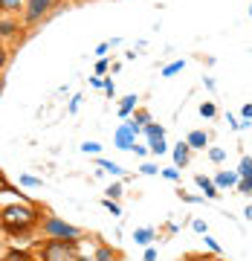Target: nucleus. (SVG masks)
I'll return each mask as SVG.
<instances>
[{
	"mask_svg": "<svg viewBox=\"0 0 252 261\" xmlns=\"http://www.w3.org/2000/svg\"><path fill=\"white\" fill-rule=\"evenodd\" d=\"M41 206L35 203H9L0 209V229L9 238H29L41 226Z\"/></svg>",
	"mask_w": 252,
	"mask_h": 261,
	"instance_id": "nucleus-1",
	"label": "nucleus"
},
{
	"mask_svg": "<svg viewBox=\"0 0 252 261\" xmlns=\"http://www.w3.org/2000/svg\"><path fill=\"white\" fill-rule=\"evenodd\" d=\"M35 255L44 261H78L81 250H78V241H73V238H47L35 250Z\"/></svg>",
	"mask_w": 252,
	"mask_h": 261,
	"instance_id": "nucleus-2",
	"label": "nucleus"
},
{
	"mask_svg": "<svg viewBox=\"0 0 252 261\" xmlns=\"http://www.w3.org/2000/svg\"><path fill=\"white\" fill-rule=\"evenodd\" d=\"M38 229H41L44 238H73V241H81L84 238V229L67 224V221H61V218H55V215H49V212H44Z\"/></svg>",
	"mask_w": 252,
	"mask_h": 261,
	"instance_id": "nucleus-3",
	"label": "nucleus"
},
{
	"mask_svg": "<svg viewBox=\"0 0 252 261\" xmlns=\"http://www.w3.org/2000/svg\"><path fill=\"white\" fill-rule=\"evenodd\" d=\"M61 0H23V27H38L44 18H49Z\"/></svg>",
	"mask_w": 252,
	"mask_h": 261,
	"instance_id": "nucleus-4",
	"label": "nucleus"
},
{
	"mask_svg": "<svg viewBox=\"0 0 252 261\" xmlns=\"http://www.w3.org/2000/svg\"><path fill=\"white\" fill-rule=\"evenodd\" d=\"M142 134V125H136V122H125V125H119L116 128V134H113V142H116V148L119 151H133V145H136V137Z\"/></svg>",
	"mask_w": 252,
	"mask_h": 261,
	"instance_id": "nucleus-5",
	"label": "nucleus"
},
{
	"mask_svg": "<svg viewBox=\"0 0 252 261\" xmlns=\"http://www.w3.org/2000/svg\"><path fill=\"white\" fill-rule=\"evenodd\" d=\"M20 32V23L12 15H0V41H6V38H15Z\"/></svg>",
	"mask_w": 252,
	"mask_h": 261,
	"instance_id": "nucleus-6",
	"label": "nucleus"
},
{
	"mask_svg": "<svg viewBox=\"0 0 252 261\" xmlns=\"http://www.w3.org/2000/svg\"><path fill=\"white\" fill-rule=\"evenodd\" d=\"M194 183L200 189H203V195L209 197V200H215V197H220V189H217V183L212 177H206V174H197L194 177Z\"/></svg>",
	"mask_w": 252,
	"mask_h": 261,
	"instance_id": "nucleus-7",
	"label": "nucleus"
},
{
	"mask_svg": "<svg viewBox=\"0 0 252 261\" xmlns=\"http://www.w3.org/2000/svg\"><path fill=\"white\" fill-rule=\"evenodd\" d=\"M188 160H191V145H188V142H177V145H174V166L186 168Z\"/></svg>",
	"mask_w": 252,
	"mask_h": 261,
	"instance_id": "nucleus-8",
	"label": "nucleus"
},
{
	"mask_svg": "<svg viewBox=\"0 0 252 261\" xmlns=\"http://www.w3.org/2000/svg\"><path fill=\"white\" fill-rule=\"evenodd\" d=\"M238 180H241L238 171H217V174H215L217 189H232V186H238Z\"/></svg>",
	"mask_w": 252,
	"mask_h": 261,
	"instance_id": "nucleus-9",
	"label": "nucleus"
},
{
	"mask_svg": "<svg viewBox=\"0 0 252 261\" xmlns=\"http://www.w3.org/2000/svg\"><path fill=\"white\" fill-rule=\"evenodd\" d=\"M136 105H139V96H136V93H128V96L119 102V116H122V119H128V116L136 111Z\"/></svg>",
	"mask_w": 252,
	"mask_h": 261,
	"instance_id": "nucleus-10",
	"label": "nucleus"
},
{
	"mask_svg": "<svg viewBox=\"0 0 252 261\" xmlns=\"http://www.w3.org/2000/svg\"><path fill=\"white\" fill-rule=\"evenodd\" d=\"M186 142L191 145V151L194 148L206 151V145H209V134H206V130H191V134L186 137Z\"/></svg>",
	"mask_w": 252,
	"mask_h": 261,
	"instance_id": "nucleus-11",
	"label": "nucleus"
},
{
	"mask_svg": "<svg viewBox=\"0 0 252 261\" xmlns=\"http://www.w3.org/2000/svg\"><path fill=\"white\" fill-rule=\"evenodd\" d=\"M0 15H23V0H0Z\"/></svg>",
	"mask_w": 252,
	"mask_h": 261,
	"instance_id": "nucleus-12",
	"label": "nucleus"
},
{
	"mask_svg": "<svg viewBox=\"0 0 252 261\" xmlns=\"http://www.w3.org/2000/svg\"><path fill=\"white\" fill-rule=\"evenodd\" d=\"M154 238H157V232H154L151 226H142V229H136V232H133V241L142 244V247H148V244L154 241Z\"/></svg>",
	"mask_w": 252,
	"mask_h": 261,
	"instance_id": "nucleus-13",
	"label": "nucleus"
},
{
	"mask_svg": "<svg viewBox=\"0 0 252 261\" xmlns=\"http://www.w3.org/2000/svg\"><path fill=\"white\" fill-rule=\"evenodd\" d=\"M96 261H110V258H122L119 250H113V247H99V250L93 252Z\"/></svg>",
	"mask_w": 252,
	"mask_h": 261,
	"instance_id": "nucleus-14",
	"label": "nucleus"
},
{
	"mask_svg": "<svg viewBox=\"0 0 252 261\" xmlns=\"http://www.w3.org/2000/svg\"><path fill=\"white\" fill-rule=\"evenodd\" d=\"M142 130H145V137H148V140H159V137H165V128L157 125V122H148Z\"/></svg>",
	"mask_w": 252,
	"mask_h": 261,
	"instance_id": "nucleus-15",
	"label": "nucleus"
},
{
	"mask_svg": "<svg viewBox=\"0 0 252 261\" xmlns=\"http://www.w3.org/2000/svg\"><path fill=\"white\" fill-rule=\"evenodd\" d=\"M0 195H20V189H15L9 180H6V171H3V168H0Z\"/></svg>",
	"mask_w": 252,
	"mask_h": 261,
	"instance_id": "nucleus-16",
	"label": "nucleus"
},
{
	"mask_svg": "<svg viewBox=\"0 0 252 261\" xmlns=\"http://www.w3.org/2000/svg\"><path fill=\"white\" fill-rule=\"evenodd\" d=\"M148 151H151V154H157V157H159V154H165V151H168L165 137H159V140H148Z\"/></svg>",
	"mask_w": 252,
	"mask_h": 261,
	"instance_id": "nucleus-17",
	"label": "nucleus"
},
{
	"mask_svg": "<svg viewBox=\"0 0 252 261\" xmlns=\"http://www.w3.org/2000/svg\"><path fill=\"white\" fill-rule=\"evenodd\" d=\"M99 168H104V171H110L113 177H119L122 171H125V168H122L119 163H113V160H99Z\"/></svg>",
	"mask_w": 252,
	"mask_h": 261,
	"instance_id": "nucleus-18",
	"label": "nucleus"
},
{
	"mask_svg": "<svg viewBox=\"0 0 252 261\" xmlns=\"http://www.w3.org/2000/svg\"><path fill=\"white\" fill-rule=\"evenodd\" d=\"M183 67H186V61H171L168 67H162V75H165V79H171V75L183 73Z\"/></svg>",
	"mask_w": 252,
	"mask_h": 261,
	"instance_id": "nucleus-19",
	"label": "nucleus"
},
{
	"mask_svg": "<svg viewBox=\"0 0 252 261\" xmlns=\"http://www.w3.org/2000/svg\"><path fill=\"white\" fill-rule=\"evenodd\" d=\"M133 122H136V125H142V128H145V125H148V122H151V113L145 111V108H136V111H133Z\"/></svg>",
	"mask_w": 252,
	"mask_h": 261,
	"instance_id": "nucleus-20",
	"label": "nucleus"
},
{
	"mask_svg": "<svg viewBox=\"0 0 252 261\" xmlns=\"http://www.w3.org/2000/svg\"><path fill=\"white\" fill-rule=\"evenodd\" d=\"M238 174H241V177H252V157H243L241 163H238Z\"/></svg>",
	"mask_w": 252,
	"mask_h": 261,
	"instance_id": "nucleus-21",
	"label": "nucleus"
},
{
	"mask_svg": "<svg viewBox=\"0 0 252 261\" xmlns=\"http://www.w3.org/2000/svg\"><path fill=\"white\" fill-rule=\"evenodd\" d=\"M159 174L165 180H171V183H177L180 180V171H177V166H171V168H159Z\"/></svg>",
	"mask_w": 252,
	"mask_h": 261,
	"instance_id": "nucleus-22",
	"label": "nucleus"
},
{
	"mask_svg": "<svg viewBox=\"0 0 252 261\" xmlns=\"http://www.w3.org/2000/svg\"><path fill=\"white\" fill-rule=\"evenodd\" d=\"M215 113H217V108H215L212 102H203V105H200V116H203V119H212Z\"/></svg>",
	"mask_w": 252,
	"mask_h": 261,
	"instance_id": "nucleus-23",
	"label": "nucleus"
},
{
	"mask_svg": "<svg viewBox=\"0 0 252 261\" xmlns=\"http://www.w3.org/2000/svg\"><path fill=\"white\" fill-rule=\"evenodd\" d=\"M102 206H104V209H107V212H113V215H116V218H119V215H122L119 203H116L113 197H104V200H102Z\"/></svg>",
	"mask_w": 252,
	"mask_h": 261,
	"instance_id": "nucleus-24",
	"label": "nucleus"
},
{
	"mask_svg": "<svg viewBox=\"0 0 252 261\" xmlns=\"http://www.w3.org/2000/svg\"><path fill=\"white\" fill-rule=\"evenodd\" d=\"M209 160H212V163H223V160H226V151H223V148H209Z\"/></svg>",
	"mask_w": 252,
	"mask_h": 261,
	"instance_id": "nucleus-25",
	"label": "nucleus"
},
{
	"mask_svg": "<svg viewBox=\"0 0 252 261\" xmlns=\"http://www.w3.org/2000/svg\"><path fill=\"white\" fill-rule=\"evenodd\" d=\"M35 252H26V250H6V258H32Z\"/></svg>",
	"mask_w": 252,
	"mask_h": 261,
	"instance_id": "nucleus-26",
	"label": "nucleus"
},
{
	"mask_svg": "<svg viewBox=\"0 0 252 261\" xmlns=\"http://www.w3.org/2000/svg\"><path fill=\"white\" fill-rule=\"evenodd\" d=\"M20 186H26V189H38V186H41V180H38V177H29V174H23V177H20Z\"/></svg>",
	"mask_w": 252,
	"mask_h": 261,
	"instance_id": "nucleus-27",
	"label": "nucleus"
},
{
	"mask_svg": "<svg viewBox=\"0 0 252 261\" xmlns=\"http://www.w3.org/2000/svg\"><path fill=\"white\" fill-rule=\"evenodd\" d=\"M107 70H110V61H107V58H99V61H96V75H104Z\"/></svg>",
	"mask_w": 252,
	"mask_h": 261,
	"instance_id": "nucleus-28",
	"label": "nucleus"
},
{
	"mask_svg": "<svg viewBox=\"0 0 252 261\" xmlns=\"http://www.w3.org/2000/svg\"><path fill=\"white\" fill-rule=\"evenodd\" d=\"M81 151H84V154H99V151H102V145H99V142H84Z\"/></svg>",
	"mask_w": 252,
	"mask_h": 261,
	"instance_id": "nucleus-29",
	"label": "nucleus"
},
{
	"mask_svg": "<svg viewBox=\"0 0 252 261\" xmlns=\"http://www.w3.org/2000/svg\"><path fill=\"white\" fill-rule=\"evenodd\" d=\"M180 200H183V203H203L206 197H197V195H186V192H180Z\"/></svg>",
	"mask_w": 252,
	"mask_h": 261,
	"instance_id": "nucleus-30",
	"label": "nucleus"
},
{
	"mask_svg": "<svg viewBox=\"0 0 252 261\" xmlns=\"http://www.w3.org/2000/svg\"><path fill=\"white\" fill-rule=\"evenodd\" d=\"M107 197H113V200H119V197H122V183H113V186L107 189Z\"/></svg>",
	"mask_w": 252,
	"mask_h": 261,
	"instance_id": "nucleus-31",
	"label": "nucleus"
},
{
	"mask_svg": "<svg viewBox=\"0 0 252 261\" xmlns=\"http://www.w3.org/2000/svg\"><path fill=\"white\" fill-rule=\"evenodd\" d=\"M6 64H9V49L0 44V73H3V67H6Z\"/></svg>",
	"mask_w": 252,
	"mask_h": 261,
	"instance_id": "nucleus-32",
	"label": "nucleus"
},
{
	"mask_svg": "<svg viewBox=\"0 0 252 261\" xmlns=\"http://www.w3.org/2000/svg\"><path fill=\"white\" fill-rule=\"evenodd\" d=\"M241 116H243V125H252V105H243Z\"/></svg>",
	"mask_w": 252,
	"mask_h": 261,
	"instance_id": "nucleus-33",
	"label": "nucleus"
},
{
	"mask_svg": "<svg viewBox=\"0 0 252 261\" xmlns=\"http://www.w3.org/2000/svg\"><path fill=\"white\" fill-rule=\"evenodd\" d=\"M104 93H107V96H116V84H113V79H104Z\"/></svg>",
	"mask_w": 252,
	"mask_h": 261,
	"instance_id": "nucleus-34",
	"label": "nucleus"
},
{
	"mask_svg": "<svg viewBox=\"0 0 252 261\" xmlns=\"http://www.w3.org/2000/svg\"><path fill=\"white\" fill-rule=\"evenodd\" d=\"M206 244H209V250L215 252V255H220V244H217L215 238H209V235H206Z\"/></svg>",
	"mask_w": 252,
	"mask_h": 261,
	"instance_id": "nucleus-35",
	"label": "nucleus"
},
{
	"mask_svg": "<svg viewBox=\"0 0 252 261\" xmlns=\"http://www.w3.org/2000/svg\"><path fill=\"white\" fill-rule=\"evenodd\" d=\"M139 171H142V174H157L159 168H157V166H151V163H145V166H139Z\"/></svg>",
	"mask_w": 252,
	"mask_h": 261,
	"instance_id": "nucleus-36",
	"label": "nucleus"
},
{
	"mask_svg": "<svg viewBox=\"0 0 252 261\" xmlns=\"http://www.w3.org/2000/svg\"><path fill=\"white\" fill-rule=\"evenodd\" d=\"M145 258H148V261H154V258H159V252L154 250V247H148V250H145Z\"/></svg>",
	"mask_w": 252,
	"mask_h": 261,
	"instance_id": "nucleus-37",
	"label": "nucleus"
},
{
	"mask_svg": "<svg viewBox=\"0 0 252 261\" xmlns=\"http://www.w3.org/2000/svg\"><path fill=\"white\" fill-rule=\"evenodd\" d=\"M110 47H113V44H99V47H96V56H104Z\"/></svg>",
	"mask_w": 252,
	"mask_h": 261,
	"instance_id": "nucleus-38",
	"label": "nucleus"
},
{
	"mask_svg": "<svg viewBox=\"0 0 252 261\" xmlns=\"http://www.w3.org/2000/svg\"><path fill=\"white\" fill-rule=\"evenodd\" d=\"M78 102H81V96H75L73 102H70V113H75V111H78Z\"/></svg>",
	"mask_w": 252,
	"mask_h": 261,
	"instance_id": "nucleus-39",
	"label": "nucleus"
},
{
	"mask_svg": "<svg viewBox=\"0 0 252 261\" xmlns=\"http://www.w3.org/2000/svg\"><path fill=\"white\" fill-rule=\"evenodd\" d=\"M191 226H194L197 232H206V224H203V221H194V224H191Z\"/></svg>",
	"mask_w": 252,
	"mask_h": 261,
	"instance_id": "nucleus-40",
	"label": "nucleus"
},
{
	"mask_svg": "<svg viewBox=\"0 0 252 261\" xmlns=\"http://www.w3.org/2000/svg\"><path fill=\"white\" fill-rule=\"evenodd\" d=\"M243 215H246V218L252 221V206H246V212H243Z\"/></svg>",
	"mask_w": 252,
	"mask_h": 261,
	"instance_id": "nucleus-41",
	"label": "nucleus"
},
{
	"mask_svg": "<svg viewBox=\"0 0 252 261\" xmlns=\"http://www.w3.org/2000/svg\"><path fill=\"white\" fill-rule=\"evenodd\" d=\"M249 15H252V6H249Z\"/></svg>",
	"mask_w": 252,
	"mask_h": 261,
	"instance_id": "nucleus-42",
	"label": "nucleus"
}]
</instances>
